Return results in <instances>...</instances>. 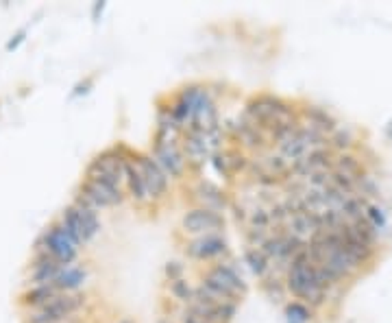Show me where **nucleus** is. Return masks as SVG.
I'll use <instances>...</instances> for the list:
<instances>
[{
  "label": "nucleus",
  "instance_id": "f257e3e1",
  "mask_svg": "<svg viewBox=\"0 0 392 323\" xmlns=\"http://www.w3.org/2000/svg\"><path fill=\"white\" fill-rule=\"evenodd\" d=\"M131 153L133 151L124 147V144H113L109 149H103L90 159L83 177L98 184L124 190V166L131 159Z\"/></svg>",
  "mask_w": 392,
  "mask_h": 323
},
{
  "label": "nucleus",
  "instance_id": "f03ea898",
  "mask_svg": "<svg viewBox=\"0 0 392 323\" xmlns=\"http://www.w3.org/2000/svg\"><path fill=\"white\" fill-rule=\"evenodd\" d=\"M201 286L209 288L211 293H216L234 304H242V299L249 293V284L244 282L242 273L236 265L229 260L211 262L207 269L201 271Z\"/></svg>",
  "mask_w": 392,
  "mask_h": 323
},
{
  "label": "nucleus",
  "instance_id": "7ed1b4c3",
  "mask_svg": "<svg viewBox=\"0 0 392 323\" xmlns=\"http://www.w3.org/2000/svg\"><path fill=\"white\" fill-rule=\"evenodd\" d=\"M294 109H297V101L284 99V96L272 94V92H259V94H253L251 99L244 103L242 118H247L249 123L266 129L272 123L290 118L294 114Z\"/></svg>",
  "mask_w": 392,
  "mask_h": 323
},
{
  "label": "nucleus",
  "instance_id": "20e7f679",
  "mask_svg": "<svg viewBox=\"0 0 392 323\" xmlns=\"http://www.w3.org/2000/svg\"><path fill=\"white\" fill-rule=\"evenodd\" d=\"M88 293H59L42 308L26 313L22 323H65L72 319H81V313L88 310Z\"/></svg>",
  "mask_w": 392,
  "mask_h": 323
},
{
  "label": "nucleus",
  "instance_id": "39448f33",
  "mask_svg": "<svg viewBox=\"0 0 392 323\" xmlns=\"http://www.w3.org/2000/svg\"><path fill=\"white\" fill-rule=\"evenodd\" d=\"M33 249H40L46 255H51L53 260L59 262L61 267L79 262V255H81V247L68 234H65V230L61 228L57 219L46 225L44 232L40 234V238L35 240V247Z\"/></svg>",
  "mask_w": 392,
  "mask_h": 323
},
{
  "label": "nucleus",
  "instance_id": "423d86ee",
  "mask_svg": "<svg viewBox=\"0 0 392 323\" xmlns=\"http://www.w3.org/2000/svg\"><path fill=\"white\" fill-rule=\"evenodd\" d=\"M81 205H88L92 210H109V207H120L126 201V192L122 188H111L105 184H98L92 180H81L76 190H74V199Z\"/></svg>",
  "mask_w": 392,
  "mask_h": 323
},
{
  "label": "nucleus",
  "instance_id": "0eeeda50",
  "mask_svg": "<svg viewBox=\"0 0 392 323\" xmlns=\"http://www.w3.org/2000/svg\"><path fill=\"white\" fill-rule=\"evenodd\" d=\"M133 159L138 162L140 173L144 177V184H146V192H149L151 205L159 207L163 201L170 197L168 175L157 166V162L151 157V153H133Z\"/></svg>",
  "mask_w": 392,
  "mask_h": 323
},
{
  "label": "nucleus",
  "instance_id": "6e6552de",
  "mask_svg": "<svg viewBox=\"0 0 392 323\" xmlns=\"http://www.w3.org/2000/svg\"><path fill=\"white\" fill-rule=\"evenodd\" d=\"M183 253L196 262H218V258L229 255V242L222 234L194 236L183 242Z\"/></svg>",
  "mask_w": 392,
  "mask_h": 323
},
{
  "label": "nucleus",
  "instance_id": "1a4fd4ad",
  "mask_svg": "<svg viewBox=\"0 0 392 323\" xmlns=\"http://www.w3.org/2000/svg\"><path fill=\"white\" fill-rule=\"evenodd\" d=\"M151 157L157 162V166L168 175V180L181 182L188 177V164L181 153L179 142H151Z\"/></svg>",
  "mask_w": 392,
  "mask_h": 323
},
{
  "label": "nucleus",
  "instance_id": "9d476101",
  "mask_svg": "<svg viewBox=\"0 0 392 323\" xmlns=\"http://www.w3.org/2000/svg\"><path fill=\"white\" fill-rule=\"evenodd\" d=\"M224 216L218 212H211L205 207H190L181 216V232L190 238L194 236H205V234H222L224 230Z\"/></svg>",
  "mask_w": 392,
  "mask_h": 323
},
{
  "label": "nucleus",
  "instance_id": "9b49d317",
  "mask_svg": "<svg viewBox=\"0 0 392 323\" xmlns=\"http://www.w3.org/2000/svg\"><path fill=\"white\" fill-rule=\"evenodd\" d=\"M238 308H240L238 304H222V301L207 299L196 293V288H194V299L188 306H183L186 313H192L207 323H234L238 317Z\"/></svg>",
  "mask_w": 392,
  "mask_h": 323
},
{
  "label": "nucleus",
  "instance_id": "f8f14e48",
  "mask_svg": "<svg viewBox=\"0 0 392 323\" xmlns=\"http://www.w3.org/2000/svg\"><path fill=\"white\" fill-rule=\"evenodd\" d=\"M211 166L216 168L218 175H222L227 182H236L238 177L247 175L249 164H251V155L244 153L236 144H229V147H220L214 155L209 157Z\"/></svg>",
  "mask_w": 392,
  "mask_h": 323
},
{
  "label": "nucleus",
  "instance_id": "ddd939ff",
  "mask_svg": "<svg viewBox=\"0 0 392 323\" xmlns=\"http://www.w3.org/2000/svg\"><path fill=\"white\" fill-rule=\"evenodd\" d=\"M61 271V265L55 262L51 255H46L40 249H33V255L26 267V278H24V288L31 286H44V284H55L57 276Z\"/></svg>",
  "mask_w": 392,
  "mask_h": 323
},
{
  "label": "nucleus",
  "instance_id": "4468645a",
  "mask_svg": "<svg viewBox=\"0 0 392 323\" xmlns=\"http://www.w3.org/2000/svg\"><path fill=\"white\" fill-rule=\"evenodd\" d=\"M192 199L196 203V207H205V210H211V212H218L224 216V212L231 205L229 201L227 192L220 190L216 184H211L207 180H196L194 188H192Z\"/></svg>",
  "mask_w": 392,
  "mask_h": 323
},
{
  "label": "nucleus",
  "instance_id": "2eb2a0df",
  "mask_svg": "<svg viewBox=\"0 0 392 323\" xmlns=\"http://www.w3.org/2000/svg\"><path fill=\"white\" fill-rule=\"evenodd\" d=\"M124 192H126V197L133 201V205H138L142 210L151 207V199H149V192H146L144 177L140 173L138 162L133 159V153H131V159L124 166Z\"/></svg>",
  "mask_w": 392,
  "mask_h": 323
},
{
  "label": "nucleus",
  "instance_id": "dca6fc26",
  "mask_svg": "<svg viewBox=\"0 0 392 323\" xmlns=\"http://www.w3.org/2000/svg\"><path fill=\"white\" fill-rule=\"evenodd\" d=\"M90 282V269L81 262L61 267L59 276L55 280V286L61 290V293H83V288Z\"/></svg>",
  "mask_w": 392,
  "mask_h": 323
},
{
  "label": "nucleus",
  "instance_id": "f3484780",
  "mask_svg": "<svg viewBox=\"0 0 392 323\" xmlns=\"http://www.w3.org/2000/svg\"><path fill=\"white\" fill-rule=\"evenodd\" d=\"M61 290L55 286V284H44V286H31V288H24L20 297H18V306L24 308L26 313L31 310H38L42 306H46L51 299H55Z\"/></svg>",
  "mask_w": 392,
  "mask_h": 323
},
{
  "label": "nucleus",
  "instance_id": "a211bd4d",
  "mask_svg": "<svg viewBox=\"0 0 392 323\" xmlns=\"http://www.w3.org/2000/svg\"><path fill=\"white\" fill-rule=\"evenodd\" d=\"M244 262H247L249 271L257 280H264L268 273H270V262L264 258L259 249H253V247H247L244 249Z\"/></svg>",
  "mask_w": 392,
  "mask_h": 323
},
{
  "label": "nucleus",
  "instance_id": "6ab92c4d",
  "mask_svg": "<svg viewBox=\"0 0 392 323\" xmlns=\"http://www.w3.org/2000/svg\"><path fill=\"white\" fill-rule=\"evenodd\" d=\"M194 288L190 284V280L181 278V280H174V282H166V290H168V295L177 301V304H181V306H188L192 299H194Z\"/></svg>",
  "mask_w": 392,
  "mask_h": 323
},
{
  "label": "nucleus",
  "instance_id": "aec40b11",
  "mask_svg": "<svg viewBox=\"0 0 392 323\" xmlns=\"http://www.w3.org/2000/svg\"><path fill=\"white\" fill-rule=\"evenodd\" d=\"M284 315L288 323H307L309 319L314 317V313L307 308V306L299 304V301H288L284 306Z\"/></svg>",
  "mask_w": 392,
  "mask_h": 323
},
{
  "label": "nucleus",
  "instance_id": "412c9836",
  "mask_svg": "<svg viewBox=\"0 0 392 323\" xmlns=\"http://www.w3.org/2000/svg\"><path fill=\"white\" fill-rule=\"evenodd\" d=\"M163 278H166V282H174V280L186 278V265L179 262V260H168L166 267H163Z\"/></svg>",
  "mask_w": 392,
  "mask_h": 323
},
{
  "label": "nucleus",
  "instance_id": "4be33fe9",
  "mask_svg": "<svg viewBox=\"0 0 392 323\" xmlns=\"http://www.w3.org/2000/svg\"><path fill=\"white\" fill-rule=\"evenodd\" d=\"M26 40V29H20L18 31V33H15V36H11V40L5 44V51L7 53H13V51H18V46L22 44Z\"/></svg>",
  "mask_w": 392,
  "mask_h": 323
},
{
  "label": "nucleus",
  "instance_id": "5701e85b",
  "mask_svg": "<svg viewBox=\"0 0 392 323\" xmlns=\"http://www.w3.org/2000/svg\"><path fill=\"white\" fill-rule=\"evenodd\" d=\"M94 86V77H88L85 81H81V84L74 86V92H72V99H79V96H85Z\"/></svg>",
  "mask_w": 392,
  "mask_h": 323
},
{
  "label": "nucleus",
  "instance_id": "b1692460",
  "mask_svg": "<svg viewBox=\"0 0 392 323\" xmlns=\"http://www.w3.org/2000/svg\"><path fill=\"white\" fill-rule=\"evenodd\" d=\"M179 323H207V321L199 319V317H196V315H192V313H186V310H181V317H179Z\"/></svg>",
  "mask_w": 392,
  "mask_h": 323
},
{
  "label": "nucleus",
  "instance_id": "393cba45",
  "mask_svg": "<svg viewBox=\"0 0 392 323\" xmlns=\"http://www.w3.org/2000/svg\"><path fill=\"white\" fill-rule=\"evenodd\" d=\"M103 9H105V3H96L94 5V20H98V13H103Z\"/></svg>",
  "mask_w": 392,
  "mask_h": 323
},
{
  "label": "nucleus",
  "instance_id": "a878e982",
  "mask_svg": "<svg viewBox=\"0 0 392 323\" xmlns=\"http://www.w3.org/2000/svg\"><path fill=\"white\" fill-rule=\"evenodd\" d=\"M116 323H138V321H136L133 317H120V319H118Z\"/></svg>",
  "mask_w": 392,
  "mask_h": 323
},
{
  "label": "nucleus",
  "instance_id": "bb28decb",
  "mask_svg": "<svg viewBox=\"0 0 392 323\" xmlns=\"http://www.w3.org/2000/svg\"><path fill=\"white\" fill-rule=\"evenodd\" d=\"M65 323H90L85 317H81V319H72V321H65Z\"/></svg>",
  "mask_w": 392,
  "mask_h": 323
},
{
  "label": "nucleus",
  "instance_id": "cd10ccee",
  "mask_svg": "<svg viewBox=\"0 0 392 323\" xmlns=\"http://www.w3.org/2000/svg\"><path fill=\"white\" fill-rule=\"evenodd\" d=\"M155 323H174V321H172V319H168V317H159Z\"/></svg>",
  "mask_w": 392,
  "mask_h": 323
}]
</instances>
